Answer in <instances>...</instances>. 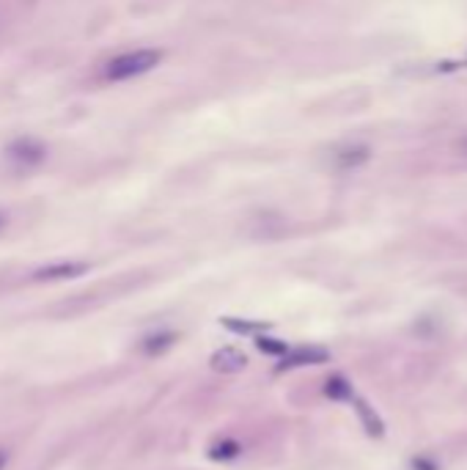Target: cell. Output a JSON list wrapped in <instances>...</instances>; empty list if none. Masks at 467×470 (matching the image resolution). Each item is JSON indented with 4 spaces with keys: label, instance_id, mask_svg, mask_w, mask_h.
<instances>
[{
    "label": "cell",
    "instance_id": "obj_1",
    "mask_svg": "<svg viewBox=\"0 0 467 470\" xmlns=\"http://www.w3.org/2000/svg\"><path fill=\"white\" fill-rule=\"evenodd\" d=\"M163 61V50H151V47H143V50H129V53H121L116 56L113 61L105 64V80H129V77H140L146 72H151Z\"/></svg>",
    "mask_w": 467,
    "mask_h": 470
},
{
    "label": "cell",
    "instance_id": "obj_2",
    "mask_svg": "<svg viewBox=\"0 0 467 470\" xmlns=\"http://www.w3.org/2000/svg\"><path fill=\"white\" fill-rule=\"evenodd\" d=\"M47 157V148L36 140V138H17L12 146H9V160L17 163V166H39Z\"/></svg>",
    "mask_w": 467,
    "mask_h": 470
},
{
    "label": "cell",
    "instance_id": "obj_3",
    "mask_svg": "<svg viewBox=\"0 0 467 470\" xmlns=\"http://www.w3.org/2000/svg\"><path fill=\"white\" fill-rule=\"evenodd\" d=\"M88 270L86 261H56V264H45L34 272V281H69L77 278Z\"/></svg>",
    "mask_w": 467,
    "mask_h": 470
},
{
    "label": "cell",
    "instance_id": "obj_4",
    "mask_svg": "<svg viewBox=\"0 0 467 470\" xmlns=\"http://www.w3.org/2000/svg\"><path fill=\"white\" fill-rule=\"evenodd\" d=\"M328 361V350L320 347H302L294 352H286V361L280 369H297V366H310V363H325Z\"/></svg>",
    "mask_w": 467,
    "mask_h": 470
},
{
    "label": "cell",
    "instance_id": "obj_5",
    "mask_svg": "<svg viewBox=\"0 0 467 470\" xmlns=\"http://www.w3.org/2000/svg\"><path fill=\"white\" fill-rule=\"evenodd\" d=\"M245 363H248V358L234 347H223L212 355V369H218V372H242Z\"/></svg>",
    "mask_w": 467,
    "mask_h": 470
},
{
    "label": "cell",
    "instance_id": "obj_6",
    "mask_svg": "<svg viewBox=\"0 0 467 470\" xmlns=\"http://www.w3.org/2000/svg\"><path fill=\"white\" fill-rule=\"evenodd\" d=\"M352 402H355V410H358L360 421L366 424V429H369L374 437H380V434H382V421L377 418V413H374L366 402H360V399H352Z\"/></svg>",
    "mask_w": 467,
    "mask_h": 470
},
{
    "label": "cell",
    "instance_id": "obj_7",
    "mask_svg": "<svg viewBox=\"0 0 467 470\" xmlns=\"http://www.w3.org/2000/svg\"><path fill=\"white\" fill-rule=\"evenodd\" d=\"M325 393H328L330 399H339V402H341V399H352V388H350V383H347L344 377H330Z\"/></svg>",
    "mask_w": 467,
    "mask_h": 470
},
{
    "label": "cell",
    "instance_id": "obj_8",
    "mask_svg": "<svg viewBox=\"0 0 467 470\" xmlns=\"http://www.w3.org/2000/svg\"><path fill=\"white\" fill-rule=\"evenodd\" d=\"M256 344H259V350H261V352H267V355H286V352H289V347H286L283 342H278V339L259 336V339H256Z\"/></svg>",
    "mask_w": 467,
    "mask_h": 470
},
{
    "label": "cell",
    "instance_id": "obj_9",
    "mask_svg": "<svg viewBox=\"0 0 467 470\" xmlns=\"http://www.w3.org/2000/svg\"><path fill=\"white\" fill-rule=\"evenodd\" d=\"M237 454H239V445H237V443H231V440H226V443H220V445H215V448H212V456H215V459H220V456H226V459H228V456H237Z\"/></svg>",
    "mask_w": 467,
    "mask_h": 470
},
{
    "label": "cell",
    "instance_id": "obj_10",
    "mask_svg": "<svg viewBox=\"0 0 467 470\" xmlns=\"http://www.w3.org/2000/svg\"><path fill=\"white\" fill-rule=\"evenodd\" d=\"M223 325L226 328H231L234 333H256V331H261L264 325H253V322H237V320H223Z\"/></svg>",
    "mask_w": 467,
    "mask_h": 470
},
{
    "label": "cell",
    "instance_id": "obj_11",
    "mask_svg": "<svg viewBox=\"0 0 467 470\" xmlns=\"http://www.w3.org/2000/svg\"><path fill=\"white\" fill-rule=\"evenodd\" d=\"M456 148H459V151H462V154H464V157H467V135H464V138H459V140H456Z\"/></svg>",
    "mask_w": 467,
    "mask_h": 470
},
{
    "label": "cell",
    "instance_id": "obj_12",
    "mask_svg": "<svg viewBox=\"0 0 467 470\" xmlns=\"http://www.w3.org/2000/svg\"><path fill=\"white\" fill-rule=\"evenodd\" d=\"M415 467H418V470H434V465H426L423 459H415Z\"/></svg>",
    "mask_w": 467,
    "mask_h": 470
},
{
    "label": "cell",
    "instance_id": "obj_13",
    "mask_svg": "<svg viewBox=\"0 0 467 470\" xmlns=\"http://www.w3.org/2000/svg\"><path fill=\"white\" fill-rule=\"evenodd\" d=\"M4 229H6V215L0 212V231H4Z\"/></svg>",
    "mask_w": 467,
    "mask_h": 470
},
{
    "label": "cell",
    "instance_id": "obj_14",
    "mask_svg": "<svg viewBox=\"0 0 467 470\" xmlns=\"http://www.w3.org/2000/svg\"><path fill=\"white\" fill-rule=\"evenodd\" d=\"M4 465H6V454H0V470H4Z\"/></svg>",
    "mask_w": 467,
    "mask_h": 470
}]
</instances>
